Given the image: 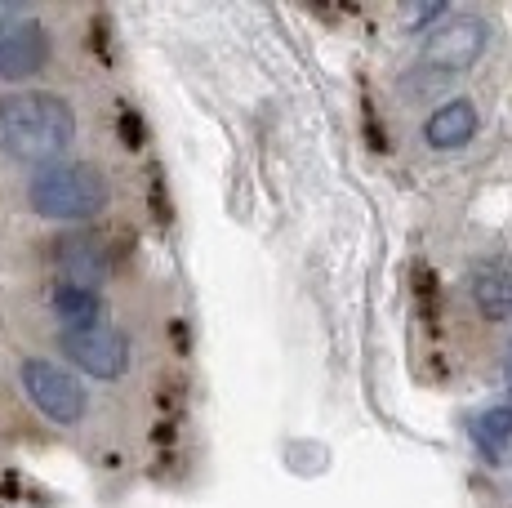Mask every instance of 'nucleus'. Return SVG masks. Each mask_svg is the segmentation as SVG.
Here are the masks:
<instances>
[{
	"label": "nucleus",
	"instance_id": "obj_1",
	"mask_svg": "<svg viewBox=\"0 0 512 508\" xmlns=\"http://www.w3.org/2000/svg\"><path fill=\"white\" fill-rule=\"evenodd\" d=\"M76 139V112L58 94L0 99V152L27 165H54Z\"/></svg>",
	"mask_w": 512,
	"mask_h": 508
},
{
	"label": "nucleus",
	"instance_id": "obj_2",
	"mask_svg": "<svg viewBox=\"0 0 512 508\" xmlns=\"http://www.w3.org/2000/svg\"><path fill=\"white\" fill-rule=\"evenodd\" d=\"M490 45V23L477 14H446L437 27H428L423 36L419 63L410 67V76L401 81V94H432L441 85H450L455 76H464Z\"/></svg>",
	"mask_w": 512,
	"mask_h": 508
},
{
	"label": "nucleus",
	"instance_id": "obj_3",
	"mask_svg": "<svg viewBox=\"0 0 512 508\" xmlns=\"http://www.w3.org/2000/svg\"><path fill=\"white\" fill-rule=\"evenodd\" d=\"M27 201L41 219H54V223H85L94 214L107 210L112 201V188H107L103 170L98 165H85V161H54V165H41L27 188Z\"/></svg>",
	"mask_w": 512,
	"mask_h": 508
},
{
	"label": "nucleus",
	"instance_id": "obj_4",
	"mask_svg": "<svg viewBox=\"0 0 512 508\" xmlns=\"http://www.w3.org/2000/svg\"><path fill=\"white\" fill-rule=\"evenodd\" d=\"M23 393H27V402L41 410L45 419H54V424H81L85 410H90V397H85L81 379L45 357L23 361Z\"/></svg>",
	"mask_w": 512,
	"mask_h": 508
},
{
	"label": "nucleus",
	"instance_id": "obj_5",
	"mask_svg": "<svg viewBox=\"0 0 512 508\" xmlns=\"http://www.w3.org/2000/svg\"><path fill=\"white\" fill-rule=\"evenodd\" d=\"M58 348L76 370L94 379H121L130 370V339L116 326H90V330H63Z\"/></svg>",
	"mask_w": 512,
	"mask_h": 508
},
{
	"label": "nucleus",
	"instance_id": "obj_6",
	"mask_svg": "<svg viewBox=\"0 0 512 508\" xmlns=\"http://www.w3.org/2000/svg\"><path fill=\"white\" fill-rule=\"evenodd\" d=\"M49 263L58 268L63 281L90 286V290L103 286L116 268L112 246H107V237H98V232H63V237L49 246Z\"/></svg>",
	"mask_w": 512,
	"mask_h": 508
},
{
	"label": "nucleus",
	"instance_id": "obj_7",
	"mask_svg": "<svg viewBox=\"0 0 512 508\" xmlns=\"http://www.w3.org/2000/svg\"><path fill=\"white\" fill-rule=\"evenodd\" d=\"M49 63V32L36 18H9L0 23V81H27L45 72Z\"/></svg>",
	"mask_w": 512,
	"mask_h": 508
},
{
	"label": "nucleus",
	"instance_id": "obj_8",
	"mask_svg": "<svg viewBox=\"0 0 512 508\" xmlns=\"http://www.w3.org/2000/svg\"><path fill=\"white\" fill-rule=\"evenodd\" d=\"M477 130H481L477 103L472 99H446V103L432 107L428 121H423V143H428L432 152H459L477 139Z\"/></svg>",
	"mask_w": 512,
	"mask_h": 508
},
{
	"label": "nucleus",
	"instance_id": "obj_9",
	"mask_svg": "<svg viewBox=\"0 0 512 508\" xmlns=\"http://www.w3.org/2000/svg\"><path fill=\"white\" fill-rule=\"evenodd\" d=\"M468 295L486 321H512V268H504V263H477L468 272Z\"/></svg>",
	"mask_w": 512,
	"mask_h": 508
},
{
	"label": "nucleus",
	"instance_id": "obj_10",
	"mask_svg": "<svg viewBox=\"0 0 512 508\" xmlns=\"http://www.w3.org/2000/svg\"><path fill=\"white\" fill-rule=\"evenodd\" d=\"M49 308L63 321V330H90L103 326V295L90 286H72V281H58L49 290Z\"/></svg>",
	"mask_w": 512,
	"mask_h": 508
},
{
	"label": "nucleus",
	"instance_id": "obj_11",
	"mask_svg": "<svg viewBox=\"0 0 512 508\" xmlns=\"http://www.w3.org/2000/svg\"><path fill=\"white\" fill-rule=\"evenodd\" d=\"M472 437H477V451L486 455V459H499V455H504L508 442H512V402L486 410V415L477 419V428H472Z\"/></svg>",
	"mask_w": 512,
	"mask_h": 508
},
{
	"label": "nucleus",
	"instance_id": "obj_12",
	"mask_svg": "<svg viewBox=\"0 0 512 508\" xmlns=\"http://www.w3.org/2000/svg\"><path fill=\"white\" fill-rule=\"evenodd\" d=\"M508 393H512V366H508Z\"/></svg>",
	"mask_w": 512,
	"mask_h": 508
}]
</instances>
